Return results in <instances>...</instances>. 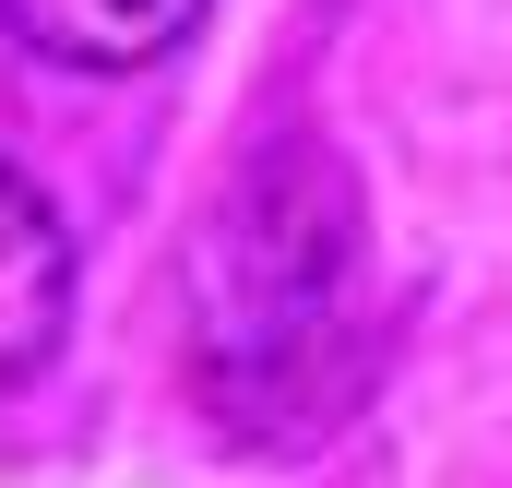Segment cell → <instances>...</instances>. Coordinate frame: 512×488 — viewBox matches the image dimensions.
I'll use <instances>...</instances> for the list:
<instances>
[{"mask_svg": "<svg viewBox=\"0 0 512 488\" xmlns=\"http://www.w3.org/2000/svg\"><path fill=\"white\" fill-rule=\"evenodd\" d=\"M346 191L334 167L310 155H274L251 167L227 203H215V239H203V322H191V369L215 393V417L274 429V417H322L334 381L358 369V322H346Z\"/></svg>", "mask_w": 512, "mask_h": 488, "instance_id": "cell-1", "label": "cell"}, {"mask_svg": "<svg viewBox=\"0 0 512 488\" xmlns=\"http://www.w3.org/2000/svg\"><path fill=\"white\" fill-rule=\"evenodd\" d=\"M203 12H215V0H0V24H12L36 60H60V72H143V60H167Z\"/></svg>", "mask_w": 512, "mask_h": 488, "instance_id": "cell-3", "label": "cell"}, {"mask_svg": "<svg viewBox=\"0 0 512 488\" xmlns=\"http://www.w3.org/2000/svg\"><path fill=\"white\" fill-rule=\"evenodd\" d=\"M60 322H72V239L48 191L0 167V393H24L60 358Z\"/></svg>", "mask_w": 512, "mask_h": 488, "instance_id": "cell-2", "label": "cell"}]
</instances>
